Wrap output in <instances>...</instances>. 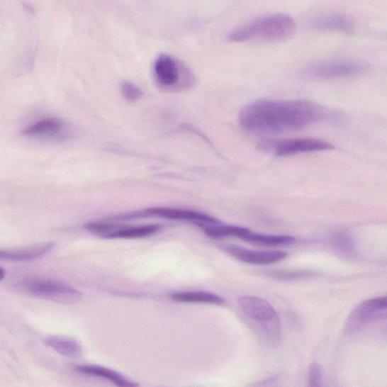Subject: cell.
I'll list each match as a JSON object with an SVG mask.
<instances>
[{"mask_svg": "<svg viewBox=\"0 0 387 387\" xmlns=\"http://www.w3.org/2000/svg\"><path fill=\"white\" fill-rule=\"evenodd\" d=\"M328 112L308 101H259L239 113L245 130L259 133H278L303 129L326 118Z\"/></svg>", "mask_w": 387, "mask_h": 387, "instance_id": "cell-1", "label": "cell"}, {"mask_svg": "<svg viewBox=\"0 0 387 387\" xmlns=\"http://www.w3.org/2000/svg\"><path fill=\"white\" fill-rule=\"evenodd\" d=\"M294 20L286 14H275L249 21L232 30L228 40L234 43L250 41L281 42L290 38L295 32Z\"/></svg>", "mask_w": 387, "mask_h": 387, "instance_id": "cell-2", "label": "cell"}, {"mask_svg": "<svg viewBox=\"0 0 387 387\" xmlns=\"http://www.w3.org/2000/svg\"><path fill=\"white\" fill-rule=\"evenodd\" d=\"M153 74L159 86L169 90L184 89L195 83V76L183 62L168 54L157 57Z\"/></svg>", "mask_w": 387, "mask_h": 387, "instance_id": "cell-3", "label": "cell"}, {"mask_svg": "<svg viewBox=\"0 0 387 387\" xmlns=\"http://www.w3.org/2000/svg\"><path fill=\"white\" fill-rule=\"evenodd\" d=\"M237 302L244 314L257 325L262 334H265L272 341L279 338V317L269 302L253 296H242Z\"/></svg>", "mask_w": 387, "mask_h": 387, "instance_id": "cell-4", "label": "cell"}, {"mask_svg": "<svg viewBox=\"0 0 387 387\" xmlns=\"http://www.w3.org/2000/svg\"><path fill=\"white\" fill-rule=\"evenodd\" d=\"M21 287L34 297L57 303H74L82 297V292L69 284L50 279H26L21 282Z\"/></svg>", "mask_w": 387, "mask_h": 387, "instance_id": "cell-5", "label": "cell"}, {"mask_svg": "<svg viewBox=\"0 0 387 387\" xmlns=\"http://www.w3.org/2000/svg\"><path fill=\"white\" fill-rule=\"evenodd\" d=\"M367 68L366 64L357 62L329 61L307 67L303 74L305 77L318 79H344L359 75L365 72Z\"/></svg>", "mask_w": 387, "mask_h": 387, "instance_id": "cell-6", "label": "cell"}, {"mask_svg": "<svg viewBox=\"0 0 387 387\" xmlns=\"http://www.w3.org/2000/svg\"><path fill=\"white\" fill-rule=\"evenodd\" d=\"M86 229L105 238L138 239L150 237L160 232L158 225L124 226L108 223H93L86 225Z\"/></svg>", "mask_w": 387, "mask_h": 387, "instance_id": "cell-7", "label": "cell"}, {"mask_svg": "<svg viewBox=\"0 0 387 387\" xmlns=\"http://www.w3.org/2000/svg\"><path fill=\"white\" fill-rule=\"evenodd\" d=\"M262 147L279 157L334 150V146L331 144L310 138L266 142Z\"/></svg>", "mask_w": 387, "mask_h": 387, "instance_id": "cell-8", "label": "cell"}, {"mask_svg": "<svg viewBox=\"0 0 387 387\" xmlns=\"http://www.w3.org/2000/svg\"><path fill=\"white\" fill-rule=\"evenodd\" d=\"M220 248L237 260L253 265H270L288 257L281 250H254L232 245H222Z\"/></svg>", "mask_w": 387, "mask_h": 387, "instance_id": "cell-9", "label": "cell"}, {"mask_svg": "<svg viewBox=\"0 0 387 387\" xmlns=\"http://www.w3.org/2000/svg\"><path fill=\"white\" fill-rule=\"evenodd\" d=\"M67 127L60 118H45L28 125L23 133L32 138L55 140L64 138Z\"/></svg>", "mask_w": 387, "mask_h": 387, "instance_id": "cell-10", "label": "cell"}, {"mask_svg": "<svg viewBox=\"0 0 387 387\" xmlns=\"http://www.w3.org/2000/svg\"><path fill=\"white\" fill-rule=\"evenodd\" d=\"M142 215L155 216V218L191 221L196 223L205 224H220V221L213 216L198 211L169 208H152L145 211L141 213Z\"/></svg>", "mask_w": 387, "mask_h": 387, "instance_id": "cell-11", "label": "cell"}, {"mask_svg": "<svg viewBox=\"0 0 387 387\" xmlns=\"http://www.w3.org/2000/svg\"><path fill=\"white\" fill-rule=\"evenodd\" d=\"M311 29L317 31H334L351 34L354 30L351 19L343 14H329L312 19L309 22Z\"/></svg>", "mask_w": 387, "mask_h": 387, "instance_id": "cell-12", "label": "cell"}, {"mask_svg": "<svg viewBox=\"0 0 387 387\" xmlns=\"http://www.w3.org/2000/svg\"><path fill=\"white\" fill-rule=\"evenodd\" d=\"M55 246V243L48 242L16 249H2L0 252V259L10 262L34 261L47 255Z\"/></svg>", "mask_w": 387, "mask_h": 387, "instance_id": "cell-13", "label": "cell"}, {"mask_svg": "<svg viewBox=\"0 0 387 387\" xmlns=\"http://www.w3.org/2000/svg\"><path fill=\"white\" fill-rule=\"evenodd\" d=\"M74 370L89 375V376H93L106 379L118 386H138V383L124 377L123 374L118 373L116 371H113L111 369L100 366L96 365H82L76 366Z\"/></svg>", "mask_w": 387, "mask_h": 387, "instance_id": "cell-14", "label": "cell"}, {"mask_svg": "<svg viewBox=\"0 0 387 387\" xmlns=\"http://www.w3.org/2000/svg\"><path fill=\"white\" fill-rule=\"evenodd\" d=\"M387 310V297L371 299L363 302L352 312L348 321L349 329L355 328L378 312Z\"/></svg>", "mask_w": 387, "mask_h": 387, "instance_id": "cell-15", "label": "cell"}, {"mask_svg": "<svg viewBox=\"0 0 387 387\" xmlns=\"http://www.w3.org/2000/svg\"><path fill=\"white\" fill-rule=\"evenodd\" d=\"M45 343L64 357L77 359L83 355L82 344L73 338L58 335L49 336L45 339Z\"/></svg>", "mask_w": 387, "mask_h": 387, "instance_id": "cell-16", "label": "cell"}, {"mask_svg": "<svg viewBox=\"0 0 387 387\" xmlns=\"http://www.w3.org/2000/svg\"><path fill=\"white\" fill-rule=\"evenodd\" d=\"M241 239L247 243L264 247L288 246L296 242V239L292 236L260 234L249 229L247 230Z\"/></svg>", "mask_w": 387, "mask_h": 387, "instance_id": "cell-17", "label": "cell"}, {"mask_svg": "<svg viewBox=\"0 0 387 387\" xmlns=\"http://www.w3.org/2000/svg\"><path fill=\"white\" fill-rule=\"evenodd\" d=\"M170 298L178 303L223 305L225 300L218 294L205 291H179L170 294Z\"/></svg>", "mask_w": 387, "mask_h": 387, "instance_id": "cell-18", "label": "cell"}, {"mask_svg": "<svg viewBox=\"0 0 387 387\" xmlns=\"http://www.w3.org/2000/svg\"><path fill=\"white\" fill-rule=\"evenodd\" d=\"M121 92L125 99L132 102L141 99L143 94L141 89L130 82L121 84Z\"/></svg>", "mask_w": 387, "mask_h": 387, "instance_id": "cell-19", "label": "cell"}, {"mask_svg": "<svg viewBox=\"0 0 387 387\" xmlns=\"http://www.w3.org/2000/svg\"><path fill=\"white\" fill-rule=\"evenodd\" d=\"M322 369L316 363L312 364L308 374V383L310 386H320L322 382Z\"/></svg>", "mask_w": 387, "mask_h": 387, "instance_id": "cell-20", "label": "cell"}, {"mask_svg": "<svg viewBox=\"0 0 387 387\" xmlns=\"http://www.w3.org/2000/svg\"><path fill=\"white\" fill-rule=\"evenodd\" d=\"M307 273L305 272H291V271H281L275 273V277L281 279H295L306 277Z\"/></svg>", "mask_w": 387, "mask_h": 387, "instance_id": "cell-21", "label": "cell"}, {"mask_svg": "<svg viewBox=\"0 0 387 387\" xmlns=\"http://www.w3.org/2000/svg\"><path fill=\"white\" fill-rule=\"evenodd\" d=\"M5 275H6V272L4 270V268L0 269V278H1V281H3L5 279Z\"/></svg>", "mask_w": 387, "mask_h": 387, "instance_id": "cell-22", "label": "cell"}]
</instances>
